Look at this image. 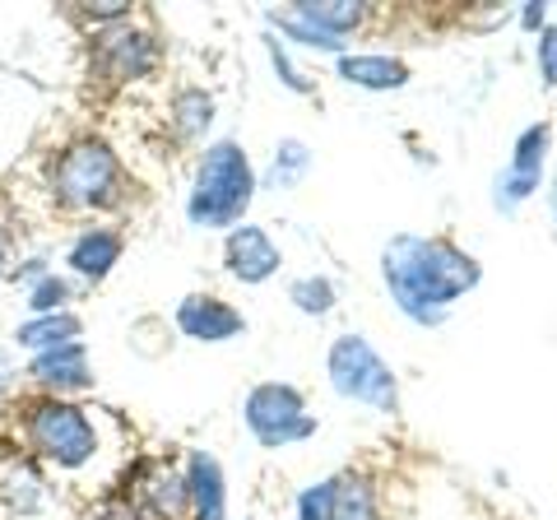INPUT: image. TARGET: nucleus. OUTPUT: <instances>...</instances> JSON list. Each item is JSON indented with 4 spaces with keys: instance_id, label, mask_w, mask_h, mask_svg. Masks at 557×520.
I'll use <instances>...</instances> for the list:
<instances>
[{
    "instance_id": "423d86ee",
    "label": "nucleus",
    "mask_w": 557,
    "mask_h": 520,
    "mask_svg": "<svg viewBox=\"0 0 557 520\" xmlns=\"http://www.w3.org/2000/svg\"><path fill=\"white\" fill-rule=\"evenodd\" d=\"M247 428L256 432L260 446H293L317 432V419L302 409V395L293 386L265 381L247 395Z\"/></svg>"
},
{
    "instance_id": "412c9836",
    "label": "nucleus",
    "mask_w": 557,
    "mask_h": 520,
    "mask_svg": "<svg viewBox=\"0 0 557 520\" xmlns=\"http://www.w3.org/2000/svg\"><path fill=\"white\" fill-rule=\"evenodd\" d=\"M298 520H335V479L311 483L298 497Z\"/></svg>"
},
{
    "instance_id": "1a4fd4ad",
    "label": "nucleus",
    "mask_w": 557,
    "mask_h": 520,
    "mask_svg": "<svg viewBox=\"0 0 557 520\" xmlns=\"http://www.w3.org/2000/svg\"><path fill=\"white\" fill-rule=\"evenodd\" d=\"M278 265H284V256H278L274 237L265 228H256V223H242V228L228 233V270H233V280H242V284H265Z\"/></svg>"
},
{
    "instance_id": "f8f14e48",
    "label": "nucleus",
    "mask_w": 557,
    "mask_h": 520,
    "mask_svg": "<svg viewBox=\"0 0 557 520\" xmlns=\"http://www.w3.org/2000/svg\"><path fill=\"white\" fill-rule=\"evenodd\" d=\"M339 79L358 84V89H405L409 84V65L399 57H339Z\"/></svg>"
},
{
    "instance_id": "4468645a",
    "label": "nucleus",
    "mask_w": 557,
    "mask_h": 520,
    "mask_svg": "<svg viewBox=\"0 0 557 520\" xmlns=\"http://www.w3.org/2000/svg\"><path fill=\"white\" fill-rule=\"evenodd\" d=\"M116 260H121V237L112 228H89L70 247V265H75L84 280H102Z\"/></svg>"
},
{
    "instance_id": "f03ea898",
    "label": "nucleus",
    "mask_w": 557,
    "mask_h": 520,
    "mask_svg": "<svg viewBox=\"0 0 557 520\" xmlns=\"http://www.w3.org/2000/svg\"><path fill=\"white\" fill-rule=\"evenodd\" d=\"M251 196H256V172H251L247 149L237 140H219V145H209L200 159L186 214H190V223H200V228H228V223L247 214Z\"/></svg>"
},
{
    "instance_id": "f3484780",
    "label": "nucleus",
    "mask_w": 557,
    "mask_h": 520,
    "mask_svg": "<svg viewBox=\"0 0 557 520\" xmlns=\"http://www.w3.org/2000/svg\"><path fill=\"white\" fill-rule=\"evenodd\" d=\"M75 335H79V317H70V311H51V317L20 325V344H28V349H38V354L75 344Z\"/></svg>"
},
{
    "instance_id": "ddd939ff",
    "label": "nucleus",
    "mask_w": 557,
    "mask_h": 520,
    "mask_svg": "<svg viewBox=\"0 0 557 520\" xmlns=\"http://www.w3.org/2000/svg\"><path fill=\"white\" fill-rule=\"evenodd\" d=\"M33 376L42 386H57V391H75V386H89V362H84V344H61V349H47L33 358Z\"/></svg>"
},
{
    "instance_id": "a878e982",
    "label": "nucleus",
    "mask_w": 557,
    "mask_h": 520,
    "mask_svg": "<svg viewBox=\"0 0 557 520\" xmlns=\"http://www.w3.org/2000/svg\"><path fill=\"white\" fill-rule=\"evenodd\" d=\"M270 57H274V71H278V75H284V84H288V89H298V94H307V79H302L298 71H293V61L284 57V47H278V42H270Z\"/></svg>"
},
{
    "instance_id": "f257e3e1",
    "label": "nucleus",
    "mask_w": 557,
    "mask_h": 520,
    "mask_svg": "<svg viewBox=\"0 0 557 520\" xmlns=\"http://www.w3.org/2000/svg\"><path fill=\"white\" fill-rule=\"evenodd\" d=\"M381 274H386L391 302L405 311L418 325H437L446 321V311L456 298H465L469 288H479L483 270L479 260L460 251L446 237H418L399 233L381 251Z\"/></svg>"
},
{
    "instance_id": "5701e85b",
    "label": "nucleus",
    "mask_w": 557,
    "mask_h": 520,
    "mask_svg": "<svg viewBox=\"0 0 557 520\" xmlns=\"http://www.w3.org/2000/svg\"><path fill=\"white\" fill-rule=\"evenodd\" d=\"M278 28L284 33H293L302 47H321V51H339V38H330L325 28H317V24H307L298 10H288V14H278Z\"/></svg>"
},
{
    "instance_id": "cd10ccee",
    "label": "nucleus",
    "mask_w": 557,
    "mask_h": 520,
    "mask_svg": "<svg viewBox=\"0 0 557 520\" xmlns=\"http://www.w3.org/2000/svg\"><path fill=\"white\" fill-rule=\"evenodd\" d=\"M548 214H553V233H557V172L548 177Z\"/></svg>"
},
{
    "instance_id": "20e7f679",
    "label": "nucleus",
    "mask_w": 557,
    "mask_h": 520,
    "mask_svg": "<svg viewBox=\"0 0 557 520\" xmlns=\"http://www.w3.org/2000/svg\"><path fill=\"white\" fill-rule=\"evenodd\" d=\"M24 428H28L33 450L47 456V460H57V465H65V470H79V465L94 460V450H98L94 423L84 419V409L65 405V400H38L28 409Z\"/></svg>"
},
{
    "instance_id": "9b49d317",
    "label": "nucleus",
    "mask_w": 557,
    "mask_h": 520,
    "mask_svg": "<svg viewBox=\"0 0 557 520\" xmlns=\"http://www.w3.org/2000/svg\"><path fill=\"white\" fill-rule=\"evenodd\" d=\"M186 483H190V511L196 520H223V474H219V460L196 450L186 465Z\"/></svg>"
},
{
    "instance_id": "aec40b11",
    "label": "nucleus",
    "mask_w": 557,
    "mask_h": 520,
    "mask_svg": "<svg viewBox=\"0 0 557 520\" xmlns=\"http://www.w3.org/2000/svg\"><path fill=\"white\" fill-rule=\"evenodd\" d=\"M288 298L298 302V311H307V317H325V311L335 307V288H330V280L311 274V280H298L288 288Z\"/></svg>"
},
{
    "instance_id": "0eeeda50",
    "label": "nucleus",
    "mask_w": 557,
    "mask_h": 520,
    "mask_svg": "<svg viewBox=\"0 0 557 520\" xmlns=\"http://www.w3.org/2000/svg\"><path fill=\"white\" fill-rule=\"evenodd\" d=\"M548 149H553V126L548 121H534L516 135L511 163L493 186V205L502 214H516L539 186H544V168H548Z\"/></svg>"
},
{
    "instance_id": "bb28decb",
    "label": "nucleus",
    "mask_w": 557,
    "mask_h": 520,
    "mask_svg": "<svg viewBox=\"0 0 557 520\" xmlns=\"http://www.w3.org/2000/svg\"><path fill=\"white\" fill-rule=\"evenodd\" d=\"M520 28H525V33H544L548 28V5H544V0H530V5L520 10Z\"/></svg>"
},
{
    "instance_id": "6e6552de",
    "label": "nucleus",
    "mask_w": 557,
    "mask_h": 520,
    "mask_svg": "<svg viewBox=\"0 0 557 520\" xmlns=\"http://www.w3.org/2000/svg\"><path fill=\"white\" fill-rule=\"evenodd\" d=\"M153 61H159V47H153L149 33H139L131 24H121V28H108L98 38V65H102V75L108 79H139V75H149L153 71Z\"/></svg>"
},
{
    "instance_id": "2eb2a0df",
    "label": "nucleus",
    "mask_w": 557,
    "mask_h": 520,
    "mask_svg": "<svg viewBox=\"0 0 557 520\" xmlns=\"http://www.w3.org/2000/svg\"><path fill=\"white\" fill-rule=\"evenodd\" d=\"M298 14L307 24L325 28L330 38H344V33H354L368 20V5H354V0H311V5H298Z\"/></svg>"
},
{
    "instance_id": "6ab92c4d",
    "label": "nucleus",
    "mask_w": 557,
    "mask_h": 520,
    "mask_svg": "<svg viewBox=\"0 0 557 520\" xmlns=\"http://www.w3.org/2000/svg\"><path fill=\"white\" fill-rule=\"evenodd\" d=\"M172 112H177L182 135H200L209 126V112H214V98L200 94V89H186V94H177V102H172Z\"/></svg>"
},
{
    "instance_id": "a211bd4d",
    "label": "nucleus",
    "mask_w": 557,
    "mask_h": 520,
    "mask_svg": "<svg viewBox=\"0 0 557 520\" xmlns=\"http://www.w3.org/2000/svg\"><path fill=\"white\" fill-rule=\"evenodd\" d=\"M145 497H149V507L159 511L163 520H186V516H196L190 511V483L186 479H177V474H159L145 488Z\"/></svg>"
},
{
    "instance_id": "39448f33",
    "label": "nucleus",
    "mask_w": 557,
    "mask_h": 520,
    "mask_svg": "<svg viewBox=\"0 0 557 520\" xmlns=\"http://www.w3.org/2000/svg\"><path fill=\"white\" fill-rule=\"evenodd\" d=\"M51 186H57V196L65 205H84V210L89 205H108L116 200L121 163L102 140H79L51 163Z\"/></svg>"
},
{
    "instance_id": "393cba45",
    "label": "nucleus",
    "mask_w": 557,
    "mask_h": 520,
    "mask_svg": "<svg viewBox=\"0 0 557 520\" xmlns=\"http://www.w3.org/2000/svg\"><path fill=\"white\" fill-rule=\"evenodd\" d=\"M65 298H70L65 280H51V274H47V280H42L38 288H33L28 307H33V311H42V317H51V311H61V302H65Z\"/></svg>"
},
{
    "instance_id": "9d476101",
    "label": "nucleus",
    "mask_w": 557,
    "mask_h": 520,
    "mask_svg": "<svg viewBox=\"0 0 557 520\" xmlns=\"http://www.w3.org/2000/svg\"><path fill=\"white\" fill-rule=\"evenodd\" d=\"M177 325H182V331H186L190 339L219 344V339H233L247 321H242L228 302L209 298V293H196V298H186V302L177 307Z\"/></svg>"
},
{
    "instance_id": "dca6fc26",
    "label": "nucleus",
    "mask_w": 557,
    "mask_h": 520,
    "mask_svg": "<svg viewBox=\"0 0 557 520\" xmlns=\"http://www.w3.org/2000/svg\"><path fill=\"white\" fill-rule=\"evenodd\" d=\"M335 520H381L376 488L362 474L335 479Z\"/></svg>"
},
{
    "instance_id": "4be33fe9",
    "label": "nucleus",
    "mask_w": 557,
    "mask_h": 520,
    "mask_svg": "<svg viewBox=\"0 0 557 520\" xmlns=\"http://www.w3.org/2000/svg\"><path fill=\"white\" fill-rule=\"evenodd\" d=\"M307 163H311L307 145H302V140H284V145H278V153H274V182H278V186L298 182L302 172H307Z\"/></svg>"
},
{
    "instance_id": "7ed1b4c3",
    "label": "nucleus",
    "mask_w": 557,
    "mask_h": 520,
    "mask_svg": "<svg viewBox=\"0 0 557 520\" xmlns=\"http://www.w3.org/2000/svg\"><path fill=\"white\" fill-rule=\"evenodd\" d=\"M325 368H330V386H335L344 400L372 405L381 413L399 409V386H395L391 362L381 358L362 335H339L335 344H330V362H325Z\"/></svg>"
},
{
    "instance_id": "b1692460",
    "label": "nucleus",
    "mask_w": 557,
    "mask_h": 520,
    "mask_svg": "<svg viewBox=\"0 0 557 520\" xmlns=\"http://www.w3.org/2000/svg\"><path fill=\"white\" fill-rule=\"evenodd\" d=\"M534 65H539V79H544L548 89H557V24H548L544 33H539V42H534Z\"/></svg>"
}]
</instances>
